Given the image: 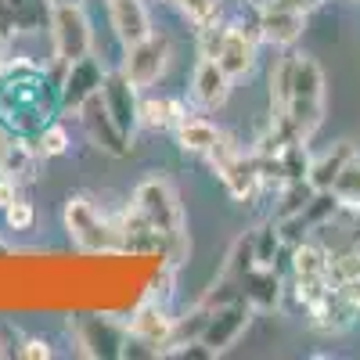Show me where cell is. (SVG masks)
<instances>
[{
    "instance_id": "obj_1",
    "label": "cell",
    "mask_w": 360,
    "mask_h": 360,
    "mask_svg": "<svg viewBox=\"0 0 360 360\" xmlns=\"http://www.w3.org/2000/svg\"><path fill=\"white\" fill-rule=\"evenodd\" d=\"M62 115L58 79H47L37 62H4L0 65V127L33 137L51 119Z\"/></svg>"
},
{
    "instance_id": "obj_2",
    "label": "cell",
    "mask_w": 360,
    "mask_h": 360,
    "mask_svg": "<svg viewBox=\"0 0 360 360\" xmlns=\"http://www.w3.org/2000/svg\"><path fill=\"white\" fill-rule=\"evenodd\" d=\"M130 202L148 217V224L162 234V259L169 266H180L188 259L191 245H188V217H184V205H180L173 184L166 176L152 173V176H144L141 184L134 188Z\"/></svg>"
},
{
    "instance_id": "obj_3",
    "label": "cell",
    "mask_w": 360,
    "mask_h": 360,
    "mask_svg": "<svg viewBox=\"0 0 360 360\" xmlns=\"http://www.w3.org/2000/svg\"><path fill=\"white\" fill-rule=\"evenodd\" d=\"M281 115L292 123L295 137L303 144H310L324 123V72L310 54H295L292 90H288V105Z\"/></svg>"
},
{
    "instance_id": "obj_4",
    "label": "cell",
    "mask_w": 360,
    "mask_h": 360,
    "mask_svg": "<svg viewBox=\"0 0 360 360\" xmlns=\"http://www.w3.org/2000/svg\"><path fill=\"white\" fill-rule=\"evenodd\" d=\"M62 224H65L69 242L83 256H112V252H119L115 224H112V217L90 195H72L65 202Z\"/></svg>"
},
{
    "instance_id": "obj_5",
    "label": "cell",
    "mask_w": 360,
    "mask_h": 360,
    "mask_svg": "<svg viewBox=\"0 0 360 360\" xmlns=\"http://www.w3.org/2000/svg\"><path fill=\"white\" fill-rule=\"evenodd\" d=\"M213 173L220 176V184L227 188V195L234 202H256V195L263 191V173H259V162L256 155L242 152V144H238L231 134H220V141L213 144V152L205 155Z\"/></svg>"
},
{
    "instance_id": "obj_6",
    "label": "cell",
    "mask_w": 360,
    "mask_h": 360,
    "mask_svg": "<svg viewBox=\"0 0 360 360\" xmlns=\"http://www.w3.org/2000/svg\"><path fill=\"white\" fill-rule=\"evenodd\" d=\"M47 29H51V51L58 65H69L76 58H86L94 51V29L83 11V4H62L51 8L47 15Z\"/></svg>"
},
{
    "instance_id": "obj_7",
    "label": "cell",
    "mask_w": 360,
    "mask_h": 360,
    "mask_svg": "<svg viewBox=\"0 0 360 360\" xmlns=\"http://www.w3.org/2000/svg\"><path fill=\"white\" fill-rule=\"evenodd\" d=\"M169 54H173L169 37H162V33H148L144 40L123 47L119 69H123V76H127V79L141 90V94H144L148 86H155V83L166 76V69H169Z\"/></svg>"
},
{
    "instance_id": "obj_8",
    "label": "cell",
    "mask_w": 360,
    "mask_h": 360,
    "mask_svg": "<svg viewBox=\"0 0 360 360\" xmlns=\"http://www.w3.org/2000/svg\"><path fill=\"white\" fill-rule=\"evenodd\" d=\"M54 69H58V105H62V115H76L90 98H98L101 86H105V65L94 54L76 58L69 65L54 62Z\"/></svg>"
},
{
    "instance_id": "obj_9",
    "label": "cell",
    "mask_w": 360,
    "mask_h": 360,
    "mask_svg": "<svg viewBox=\"0 0 360 360\" xmlns=\"http://www.w3.org/2000/svg\"><path fill=\"white\" fill-rule=\"evenodd\" d=\"M69 335L76 342V353L83 356H123L127 324L108 314H79L69 321Z\"/></svg>"
},
{
    "instance_id": "obj_10",
    "label": "cell",
    "mask_w": 360,
    "mask_h": 360,
    "mask_svg": "<svg viewBox=\"0 0 360 360\" xmlns=\"http://www.w3.org/2000/svg\"><path fill=\"white\" fill-rule=\"evenodd\" d=\"M173 324H176V317L166 310L162 299L144 295L141 303L134 307L130 321H127V335L137 346H148V349H152V356H162L166 346L173 342Z\"/></svg>"
},
{
    "instance_id": "obj_11",
    "label": "cell",
    "mask_w": 360,
    "mask_h": 360,
    "mask_svg": "<svg viewBox=\"0 0 360 360\" xmlns=\"http://www.w3.org/2000/svg\"><path fill=\"white\" fill-rule=\"evenodd\" d=\"M259 25H256V15L252 22H227V37H224V47L217 54L220 69L231 76V79H245L252 76L256 62H259Z\"/></svg>"
},
{
    "instance_id": "obj_12",
    "label": "cell",
    "mask_w": 360,
    "mask_h": 360,
    "mask_svg": "<svg viewBox=\"0 0 360 360\" xmlns=\"http://www.w3.org/2000/svg\"><path fill=\"white\" fill-rule=\"evenodd\" d=\"M76 115H79V123H83L86 141L94 144L98 152H105V155H112V159H127V155H130V148H134L130 141H134V137L112 119V112L105 108L101 94H98V98H90Z\"/></svg>"
},
{
    "instance_id": "obj_13",
    "label": "cell",
    "mask_w": 360,
    "mask_h": 360,
    "mask_svg": "<svg viewBox=\"0 0 360 360\" xmlns=\"http://www.w3.org/2000/svg\"><path fill=\"white\" fill-rule=\"evenodd\" d=\"M252 303L249 299H238V303H227V307H217V310H209V321H205V328H202V342L209 346V353L213 356H220V353H227L238 339L245 335V328L252 324Z\"/></svg>"
},
{
    "instance_id": "obj_14",
    "label": "cell",
    "mask_w": 360,
    "mask_h": 360,
    "mask_svg": "<svg viewBox=\"0 0 360 360\" xmlns=\"http://www.w3.org/2000/svg\"><path fill=\"white\" fill-rule=\"evenodd\" d=\"M115 238H119V252L130 256H162V234L148 224V217L134 202H127L119 213H112Z\"/></svg>"
},
{
    "instance_id": "obj_15",
    "label": "cell",
    "mask_w": 360,
    "mask_h": 360,
    "mask_svg": "<svg viewBox=\"0 0 360 360\" xmlns=\"http://www.w3.org/2000/svg\"><path fill=\"white\" fill-rule=\"evenodd\" d=\"M101 101L105 108L112 112V119L119 127H123L130 137L134 130L141 127V90L123 76V69H112L105 72V86H101Z\"/></svg>"
},
{
    "instance_id": "obj_16",
    "label": "cell",
    "mask_w": 360,
    "mask_h": 360,
    "mask_svg": "<svg viewBox=\"0 0 360 360\" xmlns=\"http://www.w3.org/2000/svg\"><path fill=\"white\" fill-rule=\"evenodd\" d=\"M256 25H259V40L278 47V51H288L299 44L307 29V15L299 11H285V8H270V4H256Z\"/></svg>"
},
{
    "instance_id": "obj_17",
    "label": "cell",
    "mask_w": 360,
    "mask_h": 360,
    "mask_svg": "<svg viewBox=\"0 0 360 360\" xmlns=\"http://www.w3.org/2000/svg\"><path fill=\"white\" fill-rule=\"evenodd\" d=\"M356 314H360V310L342 295L339 285H332V288H328L317 303L307 310L310 328H314V332H321V335H342V332H349L353 321H356Z\"/></svg>"
},
{
    "instance_id": "obj_18",
    "label": "cell",
    "mask_w": 360,
    "mask_h": 360,
    "mask_svg": "<svg viewBox=\"0 0 360 360\" xmlns=\"http://www.w3.org/2000/svg\"><path fill=\"white\" fill-rule=\"evenodd\" d=\"M231 76L220 69L217 58H198V65L191 72V101L202 108V112H217L227 105L231 98Z\"/></svg>"
},
{
    "instance_id": "obj_19",
    "label": "cell",
    "mask_w": 360,
    "mask_h": 360,
    "mask_svg": "<svg viewBox=\"0 0 360 360\" xmlns=\"http://www.w3.org/2000/svg\"><path fill=\"white\" fill-rule=\"evenodd\" d=\"M105 8H108V25H112V37L119 40V47H130L144 40L148 33H155L144 0H105Z\"/></svg>"
},
{
    "instance_id": "obj_20",
    "label": "cell",
    "mask_w": 360,
    "mask_h": 360,
    "mask_svg": "<svg viewBox=\"0 0 360 360\" xmlns=\"http://www.w3.org/2000/svg\"><path fill=\"white\" fill-rule=\"evenodd\" d=\"M37 166H40V155L33 141L0 127V173L25 184V180H37Z\"/></svg>"
},
{
    "instance_id": "obj_21",
    "label": "cell",
    "mask_w": 360,
    "mask_h": 360,
    "mask_svg": "<svg viewBox=\"0 0 360 360\" xmlns=\"http://www.w3.org/2000/svg\"><path fill=\"white\" fill-rule=\"evenodd\" d=\"M173 134H176V144H180V152L184 155H209L213 152V144L220 141V127L217 123H209L205 115H180V123L173 127Z\"/></svg>"
},
{
    "instance_id": "obj_22",
    "label": "cell",
    "mask_w": 360,
    "mask_h": 360,
    "mask_svg": "<svg viewBox=\"0 0 360 360\" xmlns=\"http://www.w3.org/2000/svg\"><path fill=\"white\" fill-rule=\"evenodd\" d=\"M242 295L252 303V310H274L281 303V295H285L278 266H252L242 278Z\"/></svg>"
},
{
    "instance_id": "obj_23",
    "label": "cell",
    "mask_w": 360,
    "mask_h": 360,
    "mask_svg": "<svg viewBox=\"0 0 360 360\" xmlns=\"http://www.w3.org/2000/svg\"><path fill=\"white\" fill-rule=\"evenodd\" d=\"M353 155H356V148H353L349 141H339V144L328 148L324 155L310 159V173H307L310 188H314V191H332V180L339 176V169H342Z\"/></svg>"
},
{
    "instance_id": "obj_24",
    "label": "cell",
    "mask_w": 360,
    "mask_h": 360,
    "mask_svg": "<svg viewBox=\"0 0 360 360\" xmlns=\"http://www.w3.org/2000/svg\"><path fill=\"white\" fill-rule=\"evenodd\" d=\"M184 115V101L169 94H148L141 98V127L148 130H173Z\"/></svg>"
},
{
    "instance_id": "obj_25",
    "label": "cell",
    "mask_w": 360,
    "mask_h": 360,
    "mask_svg": "<svg viewBox=\"0 0 360 360\" xmlns=\"http://www.w3.org/2000/svg\"><path fill=\"white\" fill-rule=\"evenodd\" d=\"M288 256H292V278H328V252L324 245L317 242H295L288 245Z\"/></svg>"
},
{
    "instance_id": "obj_26",
    "label": "cell",
    "mask_w": 360,
    "mask_h": 360,
    "mask_svg": "<svg viewBox=\"0 0 360 360\" xmlns=\"http://www.w3.org/2000/svg\"><path fill=\"white\" fill-rule=\"evenodd\" d=\"M332 195L342 209H353V213H360V155H353L339 176L332 180Z\"/></svg>"
},
{
    "instance_id": "obj_27",
    "label": "cell",
    "mask_w": 360,
    "mask_h": 360,
    "mask_svg": "<svg viewBox=\"0 0 360 360\" xmlns=\"http://www.w3.org/2000/svg\"><path fill=\"white\" fill-rule=\"evenodd\" d=\"M292 72H295V54H281L270 65V112H285L288 105V90H292Z\"/></svg>"
},
{
    "instance_id": "obj_28",
    "label": "cell",
    "mask_w": 360,
    "mask_h": 360,
    "mask_svg": "<svg viewBox=\"0 0 360 360\" xmlns=\"http://www.w3.org/2000/svg\"><path fill=\"white\" fill-rule=\"evenodd\" d=\"M29 141H33V148H37L40 159H62L69 148H72V137H69L65 123H58V119H51V123H47L40 134H33Z\"/></svg>"
},
{
    "instance_id": "obj_29",
    "label": "cell",
    "mask_w": 360,
    "mask_h": 360,
    "mask_svg": "<svg viewBox=\"0 0 360 360\" xmlns=\"http://www.w3.org/2000/svg\"><path fill=\"white\" fill-rule=\"evenodd\" d=\"M176 11L198 33V29H209V25L224 22V0H180Z\"/></svg>"
},
{
    "instance_id": "obj_30",
    "label": "cell",
    "mask_w": 360,
    "mask_h": 360,
    "mask_svg": "<svg viewBox=\"0 0 360 360\" xmlns=\"http://www.w3.org/2000/svg\"><path fill=\"white\" fill-rule=\"evenodd\" d=\"M252 249H256V266H278V256L288 249L278 224H263L252 231Z\"/></svg>"
},
{
    "instance_id": "obj_31",
    "label": "cell",
    "mask_w": 360,
    "mask_h": 360,
    "mask_svg": "<svg viewBox=\"0 0 360 360\" xmlns=\"http://www.w3.org/2000/svg\"><path fill=\"white\" fill-rule=\"evenodd\" d=\"M252 266H256V249H252V231H249V234H242V238H238V242L231 245L227 263H224L220 274H224V278H234V281H242Z\"/></svg>"
},
{
    "instance_id": "obj_32",
    "label": "cell",
    "mask_w": 360,
    "mask_h": 360,
    "mask_svg": "<svg viewBox=\"0 0 360 360\" xmlns=\"http://www.w3.org/2000/svg\"><path fill=\"white\" fill-rule=\"evenodd\" d=\"M278 195H281V205H278L274 220H288V217H295L299 209L310 202L314 188H310V180H292V184H281L278 188Z\"/></svg>"
},
{
    "instance_id": "obj_33",
    "label": "cell",
    "mask_w": 360,
    "mask_h": 360,
    "mask_svg": "<svg viewBox=\"0 0 360 360\" xmlns=\"http://www.w3.org/2000/svg\"><path fill=\"white\" fill-rule=\"evenodd\" d=\"M4 224H8V231H18V234L33 231V224H37V205L25 202V198L18 195V198L4 209Z\"/></svg>"
},
{
    "instance_id": "obj_34",
    "label": "cell",
    "mask_w": 360,
    "mask_h": 360,
    "mask_svg": "<svg viewBox=\"0 0 360 360\" xmlns=\"http://www.w3.org/2000/svg\"><path fill=\"white\" fill-rule=\"evenodd\" d=\"M227 37V22H217L209 29H198V58H217Z\"/></svg>"
},
{
    "instance_id": "obj_35",
    "label": "cell",
    "mask_w": 360,
    "mask_h": 360,
    "mask_svg": "<svg viewBox=\"0 0 360 360\" xmlns=\"http://www.w3.org/2000/svg\"><path fill=\"white\" fill-rule=\"evenodd\" d=\"M22 332L15 328V321H0V360H15L22 349Z\"/></svg>"
},
{
    "instance_id": "obj_36",
    "label": "cell",
    "mask_w": 360,
    "mask_h": 360,
    "mask_svg": "<svg viewBox=\"0 0 360 360\" xmlns=\"http://www.w3.org/2000/svg\"><path fill=\"white\" fill-rule=\"evenodd\" d=\"M18 356H22V360H51V356H54V346H51V339H44V335H25Z\"/></svg>"
},
{
    "instance_id": "obj_37",
    "label": "cell",
    "mask_w": 360,
    "mask_h": 360,
    "mask_svg": "<svg viewBox=\"0 0 360 360\" xmlns=\"http://www.w3.org/2000/svg\"><path fill=\"white\" fill-rule=\"evenodd\" d=\"M270 8H285V11H299V15H310L314 8H321L324 0H263Z\"/></svg>"
},
{
    "instance_id": "obj_38",
    "label": "cell",
    "mask_w": 360,
    "mask_h": 360,
    "mask_svg": "<svg viewBox=\"0 0 360 360\" xmlns=\"http://www.w3.org/2000/svg\"><path fill=\"white\" fill-rule=\"evenodd\" d=\"M15 198H18V180H11V176L0 173V213H4Z\"/></svg>"
},
{
    "instance_id": "obj_39",
    "label": "cell",
    "mask_w": 360,
    "mask_h": 360,
    "mask_svg": "<svg viewBox=\"0 0 360 360\" xmlns=\"http://www.w3.org/2000/svg\"><path fill=\"white\" fill-rule=\"evenodd\" d=\"M4 62H8V37L0 33V65H4Z\"/></svg>"
},
{
    "instance_id": "obj_40",
    "label": "cell",
    "mask_w": 360,
    "mask_h": 360,
    "mask_svg": "<svg viewBox=\"0 0 360 360\" xmlns=\"http://www.w3.org/2000/svg\"><path fill=\"white\" fill-rule=\"evenodd\" d=\"M62 4H83V0H47V8H62Z\"/></svg>"
},
{
    "instance_id": "obj_41",
    "label": "cell",
    "mask_w": 360,
    "mask_h": 360,
    "mask_svg": "<svg viewBox=\"0 0 360 360\" xmlns=\"http://www.w3.org/2000/svg\"><path fill=\"white\" fill-rule=\"evenodd\" d=\"M8 252H11V245L4 242V238H0V256H8Z\"/></svg>"
},
{
    "instance_id": "obj_42",
    "label": "cell",
    "mask_w": 360,
    "mask_h": 360,
    "mask_svg": "<svg viewBox=\"0 0 360 360\" xmlns=\"http://www.w3.org/2000/svg\"><path fill=\"white\" fill-rule=\"evenodd\" d=\"M159 4H166V8H176V4H180V0H159Z\"/></svg>"
},
{
    "instance_id": "obj_43",
    "label": "cell",
    "mask_w": 360,
    "mask_h": 360,
    "mask_svg": "<svg viewBox=\"0 0 360 360\" xmlns=\"http://www.w3.org/2000/svg\"><path fill=\"white\" fill-rule=\"evenodd\" d=\"M259 4H263V0H259Z\"/></svg>"
}]
</instances>
